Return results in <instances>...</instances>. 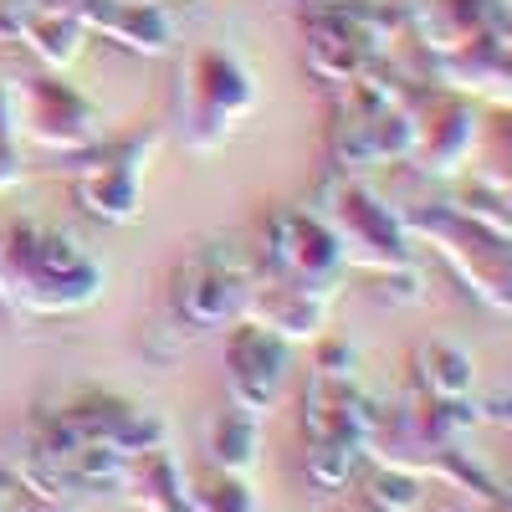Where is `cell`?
<instances>
[{"label":"cell","mask_w":512,"mask_h":512,"mask_svg":"<svg viewBox=\"0 0 512 512\" xmlns=\"http://www.w3.org/2000/svg\"><path fill=\"white\" fill-rule=\"evenodd\" d=\"M103 272L67 231L31 216L0 221V303L21 313H77L98 303Z\"/></svg>","instance_id":"cell-1"},{"label":"cell","mask_w":512,"mask_h":512,"mask_svg":"<svg viewBox=\"0 0 512 512\" xmlns=\"http://www.w3.org/2000/svg\"><path fill=\"white\" fill-rule=\"evenodd\" d=\"M251 108H256V82L231 52L200 47L185 57L175 88V134L185 149L195 154L221 149Z\"/></svg>","instance_id":"cell-2"},{"label":"cell","mask_w":512,"mask_h":512,"mask_svg":"<svg viewBox=\"0 0 512 512\" xmlns=\"http://www.w3.org/2000/svg\"><path fill=\"white\" fill-rule=\"evenodd\" d=\"M6 108H11V128H21L26 139H36L52 154H88L98 139V108L77 88H67L57 72L21 77L6 93Z\"/></svg>","instance_id":"cell-3"},{"label":"cell","mask_w":512,"mask_h":512,"mask_svg":"<svg viewBox=\"0 0 512 512\" xmlns=\"http://www.w3.org/2000/svg\"><path fill=\"white\" fill-rule=\"evenodd\" d=\"M251 297V256L226 241L195 246L175 277V308L190 328H221L246 313Z\"/></svg>","instance_id":"cell-4"},{"label":"cell","mask_w":512,"mask_h":512,"mask_svg":"<svg viewBox=\"0 0 512 512\" xmlns=\"http://www.w3.org/2000/svg\"><path fill=\"white\" fill-rule=\"evenodd\" d=\"M159 134H144L134 144H108L93 149L72 164V190L82 200V210L108 226H128L139 221V205H144V169L154 154Z\"/></svg>","instance_id":"cell-5"},{"label":"cell","mask_w":512,"mask_h":512,"mask_svg":"<svg viewBox=\"0 0 512 512\" xmlns=\"http://www.w3.org/2000/svg\"><path fill=\"white\" fill-rule=\"evenodd\" d=\"M267 262L277 282H297L308 292L333 297L338 267H344V251H338L328 221L318 210H272L267 221Z\"/></svg>","instance_id":"cell-6"},{"label":"cell","mask_w":512,"mask_h":512,"mask_svg":"<svg viewBox=\"0 0 512 512\" xmlns=\"http://www.w3.org/2000/svg\"><path fill=\"white\" fill-rule=\"evenodd\" d=\"M328 221L338 251H344V262H364L374 272H390V267H405L410 251H405V236H400V221L384 210L369 190L359 185H338L333 200L318 210Z\"/></svg>","instance_id":"cell-7"},{"label":"cell","mask_w":512,"mask_h":512,"mask_svg":"<svg viewBox=\"0 0 512 512\" xmlns=\"http://www.w3.org/2000/svg\"><path fill=\"white\" fill-rule=\"evenodd\" d=\"M282 344H287V338L256 328V323H246L231 338V384H236L241 400H251V405L272 400V390L282 384V359H287Z\"/></svg>","instance_id":"cell-8"},{"label":"cell","mask_w":512,"mask_h":512,"mask_svg":"<svg viewBox=\"0 0 512 512\" xmlns=\"http://www.w3.org/2000/svg\"><path fill=\"white\" fill-rule=\"evenodd\" d=\"M11 6H16V41H26V47L47 62V72H62V67L77 62L88 31L72 16H62L52 6H36V0H11Z\"/></svg>","instance_id":"cell-9"},{"label":"cell","mask_w":512,"mask_h":512,"mask_svg":"<svg viewBox=\"0 0 512 512\" xmlns=\"http://www.w3.org/2000/svg\"><path fill=\"white\" fill-rule=\"evenodd\" d=\"M11 108H6V88H0V190L21 180V164H16V144H11Z\"/></svg>","instance_id":"cell-10"}]
</instances>
